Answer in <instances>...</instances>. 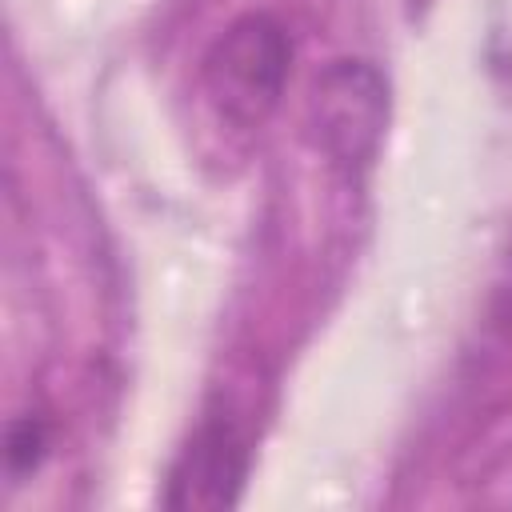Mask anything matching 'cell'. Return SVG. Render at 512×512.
Listing matches in <instances>:
<instances>
[{
    "mask_svg": "<svg viewBox=\"0 0 512 512\" xmlns=\"http://www.w3.org/2000/svg\"><path fill=\"white\" fill-rule=\"evenodd\" d=\"M40 448H44L40 424L20 420V424L12 428V436H8V460H12V468H28V464H36V460H40Z\"/></svg>",
    "mask_w": 512,
    "mask_h": 512,
    "instance_id": "obj_4",
    "label": "cell"
},
{
    "mask_svg": "<svg viewBox=\"0 0 512 512\" xmlns=\"http://www.w3.org/2000/svg\"><path fill=\"white\" fill-rule=\"evenodd\" d=\"M240 484H244V448L224 424H212L180 456L164 504L168 508H224L236 500Z\"/></svg>",
    "mask_w": 512,
    "mask_h": 512,
    "instance_id": "obj_3",
    "label": "cell"
},
{
    "mask_svg": "<svg viewBox=\"0 0 512 512\" xmlns=\"http://www.w3.org/2000/svg\"><path fill=\"white\" fill-rule=\"evenodd\" d=\"M388 88L364 60H336L312 88V136L320 152L356 172L364 168L384 136Z\"/></svg>",
    "mask_w": 512,
    "mask_h": 512,
    "instance_id": "obj_2",
    "label": "cell"
},
{
    "mask_svg": "<svg viewBox=\"0 0 512 512\" xmlns=\"http://www.w3.org/2000/svg\"><path fill=\"white\" fill-rule=\"evenodd\" d=\"M288 60L292 44L272 16L248 12L232 20L204 56V88L216 112L240 128L260 124L284 92Z\"/></svg>",
    "mask_w": 512,
    "mask_h": 512,
    "instance_id": "obj_1",
    "label": "cell"
}]
</instances>
